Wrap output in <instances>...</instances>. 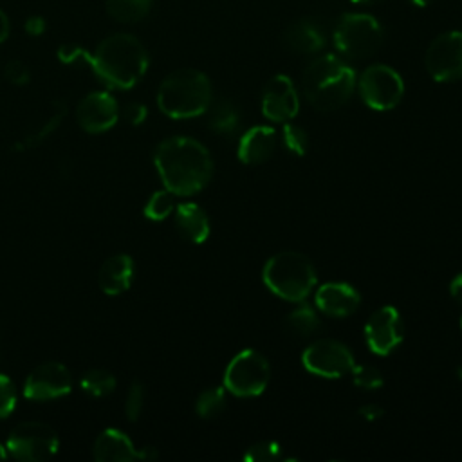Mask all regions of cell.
<instances>
[{
	"label": "cell",
	"instance_id": "1",
	"mask_svg": "<svg viewBox=\"0 0 462 462\" xmlns=\"http://www.w3.org/2000/svg\"><path fill=\"white\" fill-rule=\"evenodd\" d=\"M153 164L162 186L179 197L199 193L213 175V159L208 148L184 135L161 141L153 153Z\"/></svg>",
	"mask_w": 462,
	"mask_h": 462
},
{
	"label": "cell",
	"instance_id": "2",
	"mask_svg": "<svg viewBox=\"0 0 462 462\" xmlns=\"http://www.w3.org/2000/svg\"><path fill=\"white\" fill-rule=\"evenodd\" d=\"M148 61L144 45L128 32L106 36L87 58L97 79L119 90L135 87L146 74Z\"/></svg>",
	"mask_w": 462,
	"mask_h": 462
},
{
	"label": "cell",
	"instance_id": "3",
	"mask_svg": "<svg viewBox=\"0 0 462 462\" xmlns=\"http://www.w3.org/2000/svg\"><path fill=\"white\" fill-rule=\"evenodd\" d=\"M357 78L354 69L336 54L314 58L303 70L305 99L321 112L337 110L354 94Z\"/></svg>",
	"mask_w": 462,
	"mask_h": 462
},
{
	"label": "cell",
	"instance_id": "4",
	"mask_svg": "<svg viewBox=\"0 0 462 462\" xmlns=\"http://www.w3.org/2000/svg\"><path fill=\"white\" fill-rule=\"evenodd\" d=\"M213 101L209 78L197 69L170 72L159 85V110L171 119H191L208 112Z\"/></svg>",
	"mask_w": 462,
	"mask_h": 462
},
{
	"label": "cell",
	"instance_id": "5",
	"mask_svg": "<svg viewBox=\"0 0 462 462\" xmlns=\"http://www.w3.org/2000/svg\"><path fill=\"white\" fill-rule=\"evenodd\" d=\"M262 280L278 298L301 303L316 287L318 274L314 263L305 254L282 251L265 262Z\"/></svg>",
	"mask_w": 462,
	"mask_h": 462
},
{
	"label": "cell",
	"instance_id": "6",
	"mask_svg": "<svg viewBox=\"0 0 462 462\" xmlns=\"http://www.w3.org/2000/svg\"><path fill=\"white\" fill-rule=\"evenodd\" d=\"M381 43L383 27L372 14L345 13L334 27V45L345 58H368L377 52Z\"/></svg>",
	"mask_w": 462,
	"mask_h": 462
},
{
	"label": "cell",
	"instance_id": "7",
	"mask_svg": "<svg viewBox=\"0 0 462 462\" xmlns=\"http://www.w3.org/2000/svg\"><path fill=\"white\" fill-rule=\"evenodd\" d=\"M271 377V366L263 354L253 348L238 352L226 366L224 388L236 397L260 395Z\"/></svg>",
	"mask_w": 462,
	"mask_h": 462
},
{
	"label": "cell",
	"instance_id": "8",
	"mask_svg": "<svg viewBox=\"0 0 462 462\" xmlns=\"http://www.w3.org/2000/svg\"><path fill=\"white\" fill-rule=\"evenodd\" d=\"M5 449L7 455L18 460L42 462L58 453L60 439L52 426L40 420H25L9 431Z\"/></svg>",
	"mask_w": 462,
	"mask_h": 462
},
{
	"label": "cell",
	"instance_id": "9",
	"mask_svg": "<svg viewBox=\"0 0 462 462\" xmlns=\"http://www.w3.org/2000/svg\"><path fill=\"white\" fill-rule=\"evenodd\" d=\"M361 99L366 106L384 112L397 106L404 96V81L390 65L374 63L357 79Z\"/></svg>",
	"mask_w": 462,
	"mask_h": 462
},
{
	"label": "cell",
	"instance_id": "10",
	"mask_svg": "<svg viewBox=\"0 0 462 462\" xmlns=\"http://www.w3.org/2000/svg\"><path fill=\"white\" fill-rule=\"evenodd\" d=\"M303 368L318 377L339 379L350 374L356 365L350 348L337 339H318L310 343L301 354Z\"/></svg>",
	"mask_w": 462,
	"mask_h": 462
},
{
	"label": "cell",
	"instance_id": "11",
	"mask_svg": "<svg viewBox=\"0 0 462 462\" xmlns=\"http://www.w3.org/2000/svg\"><path fill=\"white\" fill-rule=\"evenodd\" d=\"M428 74L440 83L462 78V31H448L439 34L428 47L424 56Z\"/></svg>",
	"mask_w": 462,
	"mask_h": 462
},
{
	"label": "cell",
	"instance_id": "12",
	"mask_svg": "<svg viewBox=\"0 0 462 462\" xmlns=\"http://www.w3.org/2000/svg\"><path fill=\"white\" fill-rule=\"evenodd\" d=\"M402 337L404 323L401 312L392 305L379 307L365 325V341L375 356L392 354L402 343Z\"/></svg>",
	"mask_w": 462,
	"mask_h": 462
},
{
	"label": "cell",
	"instance_id": "13",
	"mask_svg": "<svg viewBox=\"0 0 462 462\" xmlns=\"http://www.w3.org/2000/svg\"><path fill=\"white\" fill-rule=\"evenodd\" d=\"M72 390V375L63 363L47 361L29 372L23 383V395L31 401H52Z\"/></svg>",
	"mask_w": 462,
	"mask_h": 462
},
{
	"label": "cell",
	"instance_id": "14",
	"mask_svg": "<svg viewBox=\"0 0 462 462\" xmlns=\"http://www.w3.org/2000/svg\"><path fill=\"white\" fill-rule=\"evenodd\" d=\"M119 105L108 92H90L79 99L76 106L78 125L88 134H103L110 130L119 119Z\"/></svg>",
	"mask_w": 462,
	"mask_h": 462
},
{
	"label": "cell",
	"instance_id": "15",
	"mask_svg": "<svg viewBox=\"0 0 462 462\" xmlns=\"http://www.w3.org/2000/svg\"><path fill=\"white\" fill-rule=\"evenodd\" d=\"M300 108L292 79L287 74L273 76L262 90V114L274 123L291 121Z\"/></svg>",
	"mask_w": 462,
	"mask_h": 462
},
{
	"label": "cell",
	"instance_id": "16",
	"mask_svg": "<svg viewBox=\"0 0 462 462\" xmlns=\"http://www.w3.org/2000/svg\"><path fill=\"white\" fill-rule=\"evenodd\" d=\"M92 455L97 462H132L157 458V451L152 446L137 449L130 437L116 428H106L96 437Z\"/></svg>",
	"mask_w": 462,
	"mask_h": 462
},
{
	"label": "cell",
	"instance_id": "17",
	"mask_svg": "<svg viewBox=\"0 0 462 462\" xmlns=\"http://www.w3.org/2000/svg\"><path fill=\"white\" fill-rule=\"evenodd\" d=\"M316 307L332 318H346L357 310L361 296L357 289L345 282H327L316 289Z\"/></svg>",
	"mask_w": 462,
	"mask_h": 462
},
{
	"label": "cell",
	"instance_id": "18",
	"mask_svg": "<svg viewBox=\"0 0 462 462\" xmlns=\"http://www.w3.org/2000/svg\"><path fill=\"white\" fill-rule=\"evenodd\" d=\"M278 144V134L273 126L258 125L244 132L238 141L236 155L238 161L247 166H256L271 159L274 148Z\"/></svg>",
	"mask_w": 462,
	"mask_h": 462
},
{
	"label": "cell",
	"instance_id": "19",
	"mask_svg": "<svg viewBox=\"0 0 462 462\" xmlns=\"http://www.w3.org/2000/svg\"><path fill=\"white\" fill-rule=\"evenodd\" d=\"M134 273H135V265H134L132 256L126 253H117V254L108 256L101 263L99 274H97V283L105 294L117 296L130 289Z\"/></svg>",
	"mask_w": 462,
	"mask_h": 462
},
{
	"label": "cell",
	"instance_id": "20",
	"mask_svg": "<svg viewBox=\"0 0 462 462\" xmlns=\"http://www.w3.org/2000/svg\"><path fill=\"white\" fill-rule=\"evenodd\" d=\"M285 45L298 54H316L325 43V29L314 18H301L292 22L283 32Z\"/></svg>",
	"mask_w": 462,
	"mask_h": 462
},
{
	"label": "cell",
	"instance_id": "21",
	"mask_svg": "<svg viewBox=\"0 0 462 462\" xmlns=\"http://www.w3.org/2000/svg\"><path fill=\"white\" fill-rule=\"evenodd\" d=\"M173 220L177 231L193 244H202L211 233V224L208 213L195 202H180L175 206Z\"/></svg>",
	"mask_w": 462,
	"mask_h": 462
},
{
	"label": "cell",
	"instance_id": "22",
	"mask_svg": "<svg viewBox=\"0 0 462 462\" xmlns=\"http://www.w3.org/2000/svg\"><path fill=\"white\" fill-rule=\"evenodd\" d=\"M208 110H209L208 123L215 134H220V135L235 134V130L240 125V114L233 101L229 99H218L215 103L211 101Z\"/></svg>",
	"mask_w": 462,
	"mask_h": 462
},
{
	"label": "cell",
	"instance_id": "23",
	"mask_svg": "<svg viewBox=\"0 0 462 462\" xmlns=\"http://www.w3.org/2000/svg\"><path fill=\"white\" fill-rule=\"evenodd\" d=\"M67 116V105L63 101H56L52 105V110L51 114L47 116V119L43 123H40L32 132H29L18 144L16 148H23V150H29V148H34L38 144H42L49 135H52L60 125L63 123Z\"/></svg>",
	"mask_w": 462,
	"mask_h": 462
},
{
	"label": "cell",
	"instance_id": "24",
	"mask_svg": "<svg viewBox=\"0 0 462 462\" xmlns=\"http://www.w3.org/2000/svg\"><path fill=\"white\" fill-rule=\"evenodd\" d=\"M285 328L294 337H310L321 330V319L310 305H298L287 314Z\"/></svg>",
	"mask_w": 462,
	"mask_h": 462
},
{
	"label": "cell",
	"instance_id": "25",
	"mask_svg": "<svg viewBox=\"0 0 462 462\" xmlns=\"http://www.w3.org/2000/svg\"><path fill=\"white\" fill-rule=\"evenodd\" d=\"M153 0H105L108 14L121 23H135L143 20L150 9Z\"/></svg>",
	"mask_w": 462,
	"mask_h": 462
},
{
	"label": "cell",
	"instance_id": "26",
	"mask_svg": "<svg viewBox=\"0 0 462 462\" xmlns=\"http://www.w3.org/2000/svg\"><path fill=\"white\" fill-rule=\"evenodd\" d=\"M116 375L105 368H90L81 374L79 386L90 397H106L116 390Z\"/></svg>",
	"mask_w": 462,
	"mask_h": 462
},
{
	"label": "cell",
	"instance_id": "27",
	"mask_svg": "<svg viewBox=\"0 0 462 462\" xmlns=\"http://www.w3.org/2000/svg\"><path fill=\"white\" fill-rule=\"evenodd\" d=\"M226 392L227 390L224 386H211L202 390L195 401L197 415L202 419H213L218 413H222L227 404Z\"/></svg>",
	"mask_w": 462,
	"mask_h": 462
},
{
	"label": "cell",
	"instance_id": "28",
	"mask_svg": "<svg viewBox=\"0 0 462 462\" xmlns=\"http://www.w3.org/2000/svg\"><path fill=\"white\" fill-rule=\"evenodd\" d=\"M173 211H175V195L166 188L153 191L143 209L144 217L153 222H161L168 218Z\"/></svg>",
	"mask_w": 462,
	"mask_h": 462
},
{
	"label": "cell",
	"instance_id": "29",
	"mask_svg": "<svg viewBox=\"0 0 462 462\" xmlns=\"http://www.w3.org/2000/svg\"><path fill=\"white\" fill-rule=\"evenodd\" d=\"M280 139L283 143V146L287 148V152H291L292 155H305L307 148H309V135L307 132L294 125V123H283Z\"/></svg>",
	"mask_w": 462,
	"mask_h": 462
},
{
	"label": "cell",
	"instance_id": "30",
	"mask_svg": "<svg viewBox=\"0 0 462 462\" xmlns=\"http://www.w3.org/2000/svg\"><path fill=\"white\" fill-rule=\"evenodd\" d=\"M350 375L354 384L363 390H377L384 384V377L381 370L372 365H354L350 370Z\"/></svg>",
	"mask_w": 462,
	"mask_h": 462
},
{
	"label": "cell",
	"instance_id": "31",
	"mask_svg": "<svg viewBox=\"0 0 462 462\" xmlns=\"http://www.w3.org/2000/svg\"><path fill=\"white\" fill-rule=\"evenodd\" d=\"M144 397H146V388L141 381H134L128 386L126 397H125V415L128 420L135 422L144 408Z\"/></svg>",
	"mask_w": 462,
	"mask_h": 462
},
{
	"label": "cell",
	"instance_id": "32",
	"mask_svg": "<svg viewBox=\"0 0 462 462\" xmlns=\"http://www.w3.org/2000/svg\"><path fill=\"white\" fill-rule=\"evenodd\" d=\"M278 458H283V455H282V446L274 440L256 442L249 446L247 451L244 453V460L247 462H271Z\"/></svg>",
	"mask_w": 462,
	"mask_h": 462
},
{
	"label": "cell",
	"instance_id": "33",
	"mask_svg": "<svg viewBox=\"0 0 462 462\" xmlns=\"http://www.w3.org/2000/svg\"><path fill=\"white\" fill-rule=\"evenodd\" d=\"M16 388L9 375L0 374V419L9 417L16 408Z\"/></svg>",
	"mask_w": 462,
	"mask_h": 462
},
{
	"label": "cell",
	"instance_id": "34",
	"mask_svg": "<svg viewBox=\"0 0 462 462\" xmlns=\"http://www.w3.org/2000/svg\"><path fill=\"white\" fill-rule=\"evenodd\" d=\"M4 78H5L9 83H13V85L22 87V85L29 83L31 72H29V69H27V65H25L23 61H20V60H11V61H7L5 67H4Z\"/></svg>",
	"mask_w": 462,
	"mask_h": 462
},
{
	"label": "cell",
	"instance_id": "35",
	"mask_svg": "<svg viewBox=\"0 0 462 462\" xmlns=\"http://www.w3.org/2000/svg\"><path fill=\"white\" fill-rule=\"evenodd\" d=\"M58 58L63 61V63H76V61H85L87 63V58H88V52L78 45H72V43H67V45H61L58 49Z\"/></svg>",
	"mask_w": 462,
	"mask_h": 462
},
{
	"label": "cell",
	"instance_id": "36",
	"mask_svg": "<svg viewBox=\"0 0 462 462\" xmlns=\"http://www.w3.org/2000/svg\"><path fill=\"white\" fill-rule=\"evenodd\" d=\"M121 116L125 117V121H128L130 125H135V126H137V125L144 123V119H146V116H148V110H146V106H144L143 103L132 101V103L125 105Z\"/></svg>",
	"mask_w": 462,
	"mask_h": 462
},
{
	"label": "cell",
	"instance_id": "37",
	"mask_svg": "<svg viewBox=\"0 0 462 462\" xmlns=\"http://www.w3.org/2000/svg\"><path fill=\"white\" fill-rule=\"evenodd\" d=\"M23 29H25V32H27V34H31V36H40V34H43V32H45V29H47V22H45V18H43V16L32 14V16H29V18L25 20Z\"/></svg>",
	"mask_w": 462,
	"mask_h": 462
},
{
	"label": "cell",
	"instance_id": "38",
	"mask_svg": "<svg viewBox=\"0 0 462 462\" xmlns=\"http://www.w3.org/2000/svg\"><path fill=\"white\" fill-rule=\"evenodd\" d=\"M359 415L366 422H375V420H379L384 415V408L375 404V402H368V404H363L359 408Z\"/></svg>",
	"mask_w": 462,
	"mask_h": 462
},
{
	"label": "cell",
	"instance_id": "39",
	"mask_svg": "<svg viewBox=\"0 0 462 462\" xmlns=\"http://www.w3.org/2000/svg\"><path fill=\"white\" fill-rule=\"evenodd\" d=\"M449 294L455 301L462 305V273H458L451 282H449Z\"/></svg>",
	"mask_w": 462,
	"mask_h": 462
},
{
	"label": "cell",
	"instance_id": "40",
	"mask_svg": "<svg viewBox=\"0 0 462 462\" xmlns=\"http://www.w3.org/2000/svg\"><path fill=\"white\" fill-rule=\"evenodd\" d=\"M9 29H11V27H9V18H7V14L0 9V43L7 40Z\"/></svg>",
	"mask_w": 462,
	"mask_h": 462
},
{
	"label": "cell",
	"instance_id": "41",
	"mask_svg": "<svg viewBox=\"0 0 462 462\" xmlns=\"http://www.w3.org/2000/svg\"><path fill=\"white\" fill-rule=\"evenodd\" d=\"M408 2H411V4L417 5V7H426V5H430L433 0H408Z\"/></svg>",
	"mask_w": 462,
	"mask_h": 462
},
{
	"label": "cell",
	"instance_id": "42",
	"mask_svg": "<svg viewBox=\"0 0 462 462\" xmlns=\"http://www.w3.org/2000/svg\"><path fill=\"white\" fill-rule=\"evenodd\" d=\"M4 458H7V449L4 444H0V460H4Z\"/></svg>",
	"mask_w": 462,
	"mask_h": 462
},
{
	"label": "cell",
	"instance_id": "43",
	"mask_svg": "<svg viewBox=\"0 0 462 462\" xmlns=\"http://www.w3.org/2000/svg\"><path fill=\"white\" fill-rule=\"evenodd\" d=\"M350 2H354V4H374L377 0H350Z\"/></svg>",
	"mask_w": 462,
	"mask_h": 462
},
{
	"label": "cell",
	"instance_id": "44",
	"mask_svg": "<svg viewBox=\"0 0 462 462\" xmlns=\"http://www.w3.org/2000/svg\"><path fill=\"white\" fill-rule=\"evenodd\" d=\"M457 375H458V379H462V363L457 366Z\"/></svg>",
	"mask_w": 462,
	"mask_h": 462
},
{
	"label": "cell",
	"instance_id": "45",
	"mask_svg": "<svg viewBox=\"0 0 462 462\" xmlns=\"http://www.w3.org/2000/svg\"><path fill=\"white\" fill-rule=\"evenodd\" d=\"M460 330H462V318H460Z\"/></svg>",
	"mask_w": 462,
	"mask_h": 462
}]
</instances>
